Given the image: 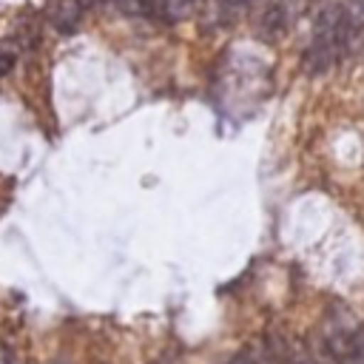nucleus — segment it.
I'll return each mask as SVG.
<instances>
[{"instance_id":"obj_1","label":"nucleus","mask_w":364,"mask_h":364,"mask_svg":"<svg viewBox=\"0 0 364 364\" xmlns=\"http://www.w3.org/2000/svg\"><path fill=\"white\" fill-rule=\"evenodd\" d=\"M353 31H355V26H353L350 11L341 3H324L316 14L313 40H310L307 54H304V71L321 74V71L333 68L336 60L347 51Z\"/></svg>"},{"instance_id":"obj_2","label":"nucleus","mask_w":364,"mask_h":364,"mask_svg":"<svg viewBox=\"0 0 364 364\" xmlns=\"http://www.w3.org/2000/svg\"><path fill=\"white\" fill-rule=\"evenodd\" d=\"M321 347L338 364H364V321H333Z\"/></svg>"},{"instance_id":"obj_3","label":"nucleus","mask_w":364,"mask_h":364,"mask_svg":"<svg viewBox=\"0 0 364 364\" xmlns=\"http://www.w3.org/2000/svg\"><path fill=\"white\" fill-rule=\"evenodd\" d=\"M250 11V26L259 40L276 43L287 31V6L282 0H256Z\"/></svg>"},{"instance_id":"obj_4","label":"nucleus","mask_w":364,"mask_h":364,"mask_svg":"<svg viewBox=\"0 0 364 364\" xmlns=\"http://www.w3.org/2000/svg\"><path fill=\"white\" fill-rule=\"evenodd\" d=\"M85 6H88V0H51L46 6V20L57 34L68 37L80 28V23L85 17Z\"/></svg>"},{"instance_id":"obj_5","label":"nucleus","mask_w":364,"mask_h":364,"mask_svg":"<svg viewBox=\"0 0 364 364\" xmlns=\"http://www.w3.org/2000/svg\"><path fill=\"white\" fill-rule=\"evenodd\" d=\"M202 6H205V0H162L156 20H162V23H182V20L193 17Z\"/></svg>"},{"instance_id":"obj_6","label":"nucleus","mask_w":364,"mask_h":364,"mask_svg":"<svg viewBox=\"0 0 364 364\" xmlns=\"http://www.w3.org/2000/svg\"><path fill=\"white\" fill-rule=\"evenodd\" d=\"M256 0H216V17L219 23H236L242 14L253 9Z\"/></svg>"},{"instance_id":"obj_7","label":"nucleus","mask_w":364,"mask_h":364,"mask_svg":"<svg viewBox=\"0 0 364 364\" xmlns=\"http://www.w3.org/2000/svg\"><path fill=\"white\" fill-rule=\"evenodd\" d=\"M114 3L128 17H156L162 0H114Z\"/></svg>"},{"instance_id":"obj_8","label":"nucleus","mask_w":364,"mask_h":364,"mask_svg":"<svg viewBox=\"0 0 364 364\" xmlns=\"http://www.w3.org/2000/svg\"><path fill=\"white\" fill-rule=\"evenodd\" d=\"M230 364H267V361H264L262 350H253V347H247V350L236 353V355L230 358Z\"/></svg>"},{"instance_id":"obj_9","label":"nucleus","mask_w":364,"mask_h":364,"mask_svg":"<svg viewBox=\"0 0 364 364\" xmlns=\"http://www.w3.org/2000/svg\"><path fill=\"white\" fill-rule=\"evenodd\" d=\"M0 364H20V358H17L14 347H9V344H0Z\"/></svg>"}]
</instances>
